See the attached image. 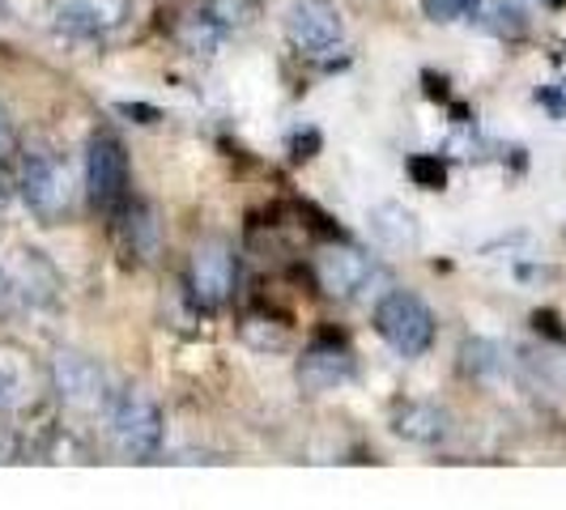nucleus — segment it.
Returning a JSON list of instances; mask_svg holds the SVG:
<instances>
[{
	"mask_svg": "<svg viewBox=\"0 0 566 510\" xmlns=\"http://www.w3.org/2000/svg\"><path fill=\"white\" fill-rule=\"evenodd\" d=\"M18 188H22V200L27 209L39 217V222H60L69 209H73V179H69V167L64 158L52 153V149H30L18 167Z\"/></svg>",
	"mask_w": 566,
	"mask_h": 510,
	"instance_id": "f257e3e1",
	"label": "nucleus"
},
{
	"mask_svg": "<svg viewBox=\"0 0 566 510\" xmlns=\"http://www.w3.org/2000/svg\"><path fill=\"white\" fill-rule=\"evenodd\" d=\"M375 332L397 349L400 358H422L434 344V315L418 294L409 289H388L375 302Z\"/></svg>",
	"mask_w": 566,
	"mask_h": 510,
	"instance_id": "f03ea898",
	"label": "nucleus"
},
{
	"mask_svg": "<svg viewBox=\"0 0 566 510\" xmlns=\"http://www.w3.org/2000/svg\"><path fill=\"white\" fill-rule=\"evenodd\" d=\"M107 417H112L115 447L128 455V459L145 464V459H154V455L163 451V408H158L154 396L128 387V392L112 396Z\"/></svg>",
	"mask_w": 566,
	"mask_h": 510,
	"instance_id": "7ed1b4c3",
	"label": "nucleus"
},
{
	"mask_svg": "<svg viewBox=\"0 0 566 510\" xmlns=\"http://www.w3.org/2000/svg\"><path fill=\"white\" fill-rule=\"evenodd\" d=\"M85 192L90 204L115 213L128 204V153L115 132H94L85 149Z\"/></svg>",
	"mask_w": 566,
	"mask_h": 510,
	"instance_id": "20e7f679",
	"label": "nucleus"
},
{
	"mask_svg": "<svg viewBox=\"0 0 566 510\" xmlns=\"http://www.w3.org/2000/svg\"><path fill=\"white\" fill-rule=\"evenodd\" d=\"M52 383H56L60 400L77 413H98V408H112V387H107V374L103 366L77 353V349H60L56 362H52Z\"/></svg>",
	"mask_w": 566,
	"mask_h": 510,
	"instance_id": "39448f33",
	"label": "nucleus"
},
{
	"mask_svg": "<svg viewBox=\"0 0 566 510\" xmlns=\"http://www.w3.org/2000/svg\"><path fill=\"white\" fill-rule=\"evenodd\" d=\"M234 277H239V264L222 238H205L197 243V252L188 259V289L205 311H218L227 307L230 294H234Z\"/></svg>",
	"mask_w": 566,
	"mask_h": 510,
	"instance_id": "423d86ee",
	"label": "nucleus"
},
{
	"mask_svg": "<svg viewBox=\"0 0 566 510\" xmlns=\"http://www.w3.org/2000/svg\"><path fill=\"white\" fill-rule=\"evenodd\" d=\"M285 34L298 52L307 56H328L345 39V18L333 0H294L285 13Z\"/></svg>",
	"mask_w": 566,
	"mask_h": 510,
	"instance_id": "0eeeda50",
	"label": "nucleus"
},
{
	"mask_svg": "<svg viewBox=\"0 0 566 510\" xmlns=\"http://www.w3.org/2000/svg\"><path fill=\"white\" fill-rule=\"evenodd\" d=\"M315 277L324 285V294H333L340 302H354L379 277V268L358 247H328V252H319V259H315Z\"/></svg>",
	"mask_w": 566,
	"mask_h": 510,
	"instance_id": "6e6552de",
	"label": "nucleus"
},
{
	"mask_svg": "<svg viewBox=\"0 0 566 510\" xmlns=\"http://www.w3.org/2000/svg\"><path fill=\"white\" fill-rule=\"evenodd\" d=\"M354 374H358V362H354V353H349L340 340H315L312 349L298 358V383H303V392H312V396L337 392Z\"/></svg>",
	"mask_w": 566,
	"mask_h": 510,
	"instance_id": "1a4fd4ad",
	"label": "nucleus"
},
{
	"mask_svg": "<svg viewBox=\"0 0 566 510\" xmlns=\"http://www.w3.org/2000/svg\"><path fill=\"white\" fill-rule=\"evenodd\" d=\"M43 392V370L30 362V353L0 344V413H22Z\"/></svg>",
	"mask_w": 566,
	"mask_h": 510,
	"instance_id": "9d476101",
	"label": "nucleus"
},
{
	"mask_svg": "<svg viewBox=\"0 0 566 510\" xmlns=\"http://www.w3.org/2000/svg\"><path fill=\"white\" fill-rule=\"evenodd\" d=\"M370 238L384 247V252H418L422 243V226H418V213L405 209L397 200H384L367 213Z\"/></svg>",
	"mask_w": 566,
	"mask_h": 510,
	"instance_id": "9b49d317",
	"label": "nucleus"
},
{
	"mask_svg": "<svg viewBox=\"0 0 566 510\" xmlns=\"http://www.w3.org/2000/svg\"><path fill=\"white\" fill-rule=\"evenodd\" d=\"M392 429L400 438L418 443V447H439L448 434H452V417L439 408V404H426V400H409L400 404L397 417H392Z\"/></svg>",
	"mask_w": 566,
	"mask_h": 510,
	"instance_id": "f8f14e48",
	"label": "nucleus"
},
{
	"mask_svg": "<svg viewBox=\"0 0 566 510\" xmlns=\"http://www.w3.org/2000/svg\"><path fill=\"white\" fill-rule=\"evenodd\" d=\"M56 18L73 34H107L128 18V0H64Z\"/></svg>",
	"mask_w": 566,
	"mask_h": 510,
	"instance_id": "ddd939ff",
	"label": "nucleus"
},
{
	"mask_svg": "<svg viewBox=\"0 0 566 510\" xmlns=\"http://www.w3.org/2000/svg\"><path fill=\"white\" fill-rule=\"evenodd\" d=\"M22 145H18V128H13V119H9V107L0 103V204L4 196L18 188V167H22Z\"/></svg>",
	"mask_w": 566,
	"mask_h": 510,
	"instance_id": "4468645a",
	"label": "nucleus"
},
{
	"mask_svg": "<svg viewBox=\"0 0 566 510\" xmlns=\"http://www.w3.org/2000/svg\"><path fill=\"white\" fill-rule=\"evenodd\" d=\"M478 18H482V26L494 30V34H520V30H524V13H520L515 4H507V0H482Z\"/></svg>",
	"mask_w": 566,
	"mask_h": 510,
	"instance_id": "2eb2a0df",
	"label": "nucleus"
},
{
	"mask_svg": "<svg viewBox=\"0 0 566 510\" xmlns=\"http://www.w3.org/2000/svg\"><path fill=\"white\" fill-rule=\"evenodd\" d=\"M482 9V0H422V13L430 22H460L473 18Z\"/></svg>",
	"mask_w": 566,
	"mask_h": 510,
	"instance_id": "dca6fc26",
	"label": "nucleus"
},
{
	"mask_svg": "<svg viewBox=\"0 0 566 510\" xmlns=\"http://www.w3.org/2000/svg\"><path fill=\"white\" fill-rule=\"evenodd\" d=\"M128 234H133V247L145 255V259H154V252H158V222H154V213L149 209H142L137 213V226H128Z\"/></svg>",
	"mask_w": 566,
	"mask_h": 510,
	"instance_id": "f3484780",
	"label": "nucleus"
},
{
	"mask_svg": "<svg viewBox=\"0 0 566 510\" xmlns=\"http://www.w3.org/2000/svg\"><path fill=\"white\" fill-rule=\"evenodd\" d=\"M255 13V0H213V22H222V26H243V22H252Z\"/></svg>",
	"mask_w": 566,
	"mask_h": 510,
	"instance_id": "a211bd4d",
	"label": "nucleus"
},
{
	"mask_svg": "<svg viewBox=\"0 0 566 510\" xmlns=\"http://www.w3.org/2000/svg\"><path fill=\"white\" fill-rule=\"evenodd\" d=\"M409 170H413V179H418L422 188H443V167H439L434 158H418Z\"/></svg>",
	"mask_w": 566,
	"mask_h": 510,
	"instance_id": "6ab92c4d",
	"label": "nucleus"
}]
</instances>
